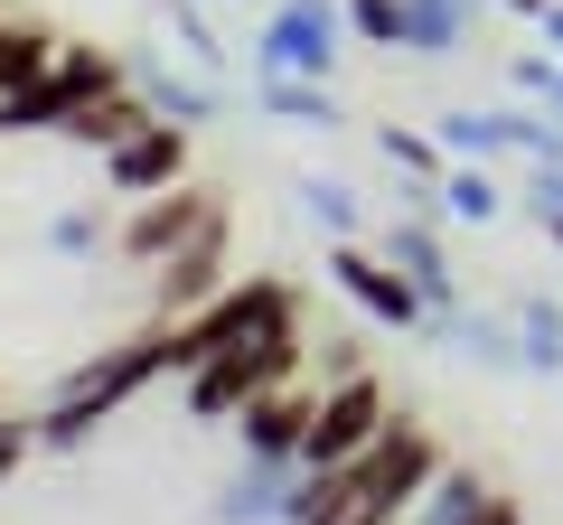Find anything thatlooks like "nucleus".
<instances>
[{"mask_svg": "<svg viewBox=\"0 0 563 525\" xmlns=\"http://www.w3.org/2000/svg\"><path fill=\"white\" fill-rule=\"evenodd\" d=\"M151 376H169V328H141V338H122V347H103V357H85L76 376H57V384H47V404L29 413V423H38V450H85Z\"/></svg>", "mask_w": 563, "mask_h": 525, "instance_id": "obj_1", "label": "nucleus"}, {"mask_svg": "<svg viewBox=\"0 0 563 525\" xmlns=\"http://www.w3.org/2000/svg\"><path fill=\"white\" fill-rule=\"evenodd\" d=\"M432 469H442V442L395 413L347 469H310V479H329V525H404L413 498L432 488Z\"/></svg>", "mask_w": 563, "mask_h": 525, "instance_id": "obj_2", "label": "nucleus"}, {"mask_svg": "<svg viewBox=\"0 0 563 525\" xmlns=\"http://www.w3.org/2000/svg\"><path fill=\"white\" fill-rule=\"evenodd\" d=\"M273 328H301V291L291 282H225L207 310H188L179 328H169V376H198L207 357H225V347H244V338H273Z\"/></svg>", "mask_w": 563, "mask_h": 525, "instance_id": "obj_3", "label": "nucleus"}, {"mask_svg": "<svg viewBox=\"0 0 563 525\" xmlns=\"http://www.w3.org/2000/svg\"><path fill=\"white\" fill-rule=\"evenodd\" d=\"M122 57L113 47H85V38H66L57 47V66H47L38 85H20V94L0 103V132L20 142V132H66V122L85 113V103H103V94H122Z\"/></svg>", "mask_w": 563, "mask_h": 525, "instance_id": "obj_4", "label": "nucleus"}, {"mask_svg": "<svg viewBox=\"0 0 563 525\" xmlns=\"http://www.w3.org/2000/svg\"><path fill=\"white\" fill-rule=\"evenodd\" d=\"M273 384H301V328H273V338H244L225 347V357H207L198 376H188V413L198 423H235L254 394H273Z\"/></svg>", "mask_w": 563, "mask_h": 525, "instance_id": "obj_5", "label": "nucleus"}, {"mask_svg": "<svg viewBox=\"0 0 563 525\" xmlns=\"http://www.w3.org/2000/svg\"><path fill=\"white\" fill-rule=\"evenodd\" d=\"M339 38H347V0H273L254 29V76H339Z\"/></svg>", "mask_w": 563, "mask_h": 525, "instance_id": "obj_6", "label": "nucleus"}, {"mask_svg": "<svg viewBox=\"0 0 563 525\" xmlns=\"http://www.w3.org/2000/svg\"><path fill=\"white\" fill-rule=\"evenodd\" d=\"M395 423V404H385V384L366 376H339V384H320V413H310V442H301V469H347L376 432Z\"/></svg>", "mask_w": 563, "mask_h": 525, "instance_id": "obj_7", "label": "nucleus"}, {"mask_svg": "<svg viewBox=\"0 0 563 525\" xmlns=\"http://www.w3.org/2000/svg\"><path fill=\"white\" fill-rule=\"evenodd\" d=\"M329 282H339V301H357L366 320L395 328V338H422V320H432V310H422V291L404 282L376 244H329Z\"/></svg>", "mask_w": 563, "mask_h": 525, "instance_id": "obj_8", "label": "nucleus"}, {"mask_svg": "<svg viewBox=\"0 0 563 525\" xmlns=\"http://www.w3.org/2000/svg\"><path fill=\"white\" fill-rule=\"evenodd\" d=\"M207 216H225V206H217V198H207V188H169V198H141V206H132V216H122V225H113V254H122V262H132V272H161V262H169V254H179V244H188V235H198V225H207Z\"/></svg>", "mask_w": 563, "mask_h": 525, "instance_id": "obj_9", "label": "nucleus"}, {"mask_svg": "<svg viewBox=\"0 0 563 525\" xmlns=\"http://www.w3.org/2000/svg\"><path fill=\"white\" fill-rule=\"evenodd\" d=\"M217 272H225V216H207L198 235H188L179 254H169L161 272H151V328H179L188 310H207V301L225 291Z\"/></svg>", "mask_w": 563, "mask_h": 525, "instance_id": "obj_10", "label": "nucleus"}, {"mask_svg": "<svg viewBox=\"0 0 563 525\" xmlns=\"http://www.w3.org/2000/svg\"><path fill=\"white\" fill-rule=\"evenodd\" d=\"M376 254L422 291V310H432V320H461V310H470L461 272H451V254H442V216H404V225H385ZM432 320H422V328H432Z\"/></svg>", "mask_w": 563, "mask_h": 525, "instance_id": "obj_11", "label": "nucleus"}, {"mask_svg": "<svg viewBox=\"0 0 563 525\" xmlns=\"http://www.w3.org/2000/svg\"><path fill=\"white\" fill-rule=\"evenodd\" d=\"M310 413H320V384H273L235 413V460H291L301 469V442H310Z\"/></svg>", "mask_w": 563, "mask_h": 525, "instance_id": "obj_12", "label": "nucleus"}, {"mask_svg": "<svg viewBox=\"0 0 563 525\" xmlns=\"http://www.w3.org/2000/svg\"><path fill=\"white\" fill-rule=\"evenodd\" d=\"M103 179H113V198H169V188H188V132L179 122H151V132H132L122 150H103Z\"/></svg>", "mask_w": 563, "mask_h": 525, "instance_id": "obj_13", "label": "nucleus"}, {"mask_svg": "<svg viewBox=\"0 0 563 525\" xmlns=\"http://www.w3.org/2000/svg\"><path fill=\"white\" fill-rule=\"evenodd\" d=\"M291 488H301L291 460H235V479L207 498V516H217V525H282V516H291Z\"/></svg>", "mask_w": 563, "mask_h": 525, "instance_id": "obj_14", "label": "nucleus"}, {"mask_svg": "<svg viewBox=\"0 0 563 525\" xmlns=\"http://www.w3.org/2000/svg\"><path fill=\"white\" fill-rule=\"evenodd\" d=\"M122 76H132V94L151 103L161 122H179V132L217 122V85L207 76H179V66H161V57H122Z\"/></svg>", "mask_w": 563, "mask_h": 525, "instance_id": "obj_15", "label": "nucleus"}, {"mask_svg": "<svg viewBox=\"0 0 563 525\" xmlns=\"http://www.w3.org/2000/svg\"><path fill=\"white\" fill-rule=\"evenodd\" d=\"M422 347H461L470 366L488 376H526V347H517V320H488V310H461V320H432Z\"/></svg>", "mask_w": 563, "mask_h": 525, "instance_id": "obj_16", "label": "nucleus"}, {"mask_svg": "<svg viewBox=\"0 0 563 525\" xmlns=\"http://www.w3.org/2000/svg\"><path fill=\"white\" fill-rule=\"evenodd\" d=\"M254 113L263 122H291V132H339L347 103L329 94V85H310V76H254Z\"/></svg>", "mask_w": 563, "mask_h": 525, "instance_id": "obj_17", "label": "nucleus"}, {"mask_svg": "<svg viewBox=\"0 0 563 525\" xmlns=\"http://www.w3.org/2000/svg\"><path fill=\"white\" fill-rule=\"evenodd\" d=\"M488 0H404V57H461Z\"/></svg>", "mask_w": 563, "mask_h": 525, "instance_id": "obj_18", "label": "nucleus"}, {"mask_svg": "<svg viewBox=\"0 0 563 525\" xmlns=\"http://www.w3.org/2000/svg\"><path fill=\"white\" fill-rule=\"evenodd\" d=\"M517 347H526V376L563 384V301H544V291H517Z\"/></svg>", "mask_w": 563, "mask_h": 525, "instance_id": "obj_19", "label": "nucleus"}, {"mask_svg": "<svg viewBox=\"0 0 563 525\" xmlns=\"http://www.w3.org/2000/svg\"><path fill=\"white\" fill-rule=\"evenodd\" d=\"M151 122H161V113H151V103H141L132 85H122V94L85 103V113L66 122V142H85V150H122V142H132V132H151Z\"/></svg>", "mask_w": 563, "mask_h": 525, "instance_id": "obj_20", "label": "nucleus"}, {"mask_svg": "<svg viewBox=\"0 0 563 525\" xmlns=\"http://www.w3.org/2000/svg\"><path fill=\"white\" fill-rule=\"evenodd\" d=\"M376 160H385V169H404L413 188H442V179H451L442 132H413V122H376Z\"/></svg>", "mask_w": 563, "mask_h": 525, "instance_id": "obj_21", "label": "nucleus"}, {"mask_svg": "<svg viewBox=\"0 0 563 525\" xmlns=\"http://www.w3.org/2000/svg\"><path fill=\"white\" fill-rule=\"evenodd\" d=\"M57 47H66V38H57L47 20H38V29H29V20H0V103L20 94V85H38L47 66H57Z\"/></svg>", "mask_w": 563, "mask_h": 525, "instance_id": "obj_22", "label": "nucleus"}, {"mask_svg": "<svg viewBox=\"0 0 563 525\" xmlns=\"http://www.w3.org/2000/svg\"><path fill=\"white\" fill-rule=\"evenodd\" d=\"M479 498H488V479H479V469L442 460V469H432V488L413 498V516H404V525H470V516H479Z\"/></svg>", "mask_w": 563, "mask_h": 525, "instance_id": "obj_23", "label": "nucleus"}, {"mask_svg": "<svg viewBox=\"0 0 563 525\" xmlns=\"http://www.w3.org/2000/svg\"><path fill=\"white\" fill-rule=\"evenodd\" d=\"M291 198L310 206V225H320L329 244H357V225H366V198H357L347 179H329V169H310V179L291 188Z\"/></svg>", "mask_w": 563, "mask_h": 525, "instance_id": "obj_24", "label": "nucleus"}, {"mask_svg": "<svg viewBox=\"0 0 563 525\" xmlns=\"http://www.w3.org/2000/svg\"><path fill=\"white\" fill-rule=\"evenodd\" d=\"M442 216H451V225H479V235H488V225L507 216V188L488 179L479 160H461V169H451V179H442Z\"/></svg>", "mask_w": 563, "mask_h": 525, "instance_id": "obj_25", "label": "nucleus"}, {"mask_svg": "<svg viewBox=\"0 0 563 525\" xmlns=\"http://www.w3.org/2000/svg\"><path fill=\"white\" fill-rule=\"evenodd\" d=\"M432 132H442V150H461V160H479V169L507 150V132H498V113H488V103H451Z\"/></svg>", "mask_w": 563, "mask_h": 525, "instance_id": "obj_26", "label": "nucleus"}, {"mask_svg": "<svg viewBox=\"0 0 563 525\" xmlns=\"http://www.w3.org/2000/svg\"><path fill=\"white\" fill-rule=\"evenodd\" d=\"M161 10H169V29H179L188 66H198V76H225V38L207 29V10H198V0H161Z\"/></svg>", "mask_w": 563, "mask_h": 525, "instance_id": "obj_27", "label": "nucleus"}, {"mask_svg": "<svg viewBox=\"0 0 563 525\" xmlns=\"http://www.w3.org/2000/svg\"><path fill=\"white\" fill-rule=\"evenodd\" d=\"M47 254H66V262L103 254V216L95 206H57V216H47Z\"/></svg>", "mask_w": 563, "mask_h": 525, "instance_id": "obj_28", "label": "nucleus"}, {"mask_svg": "<svg viewBox=\"0 0 563 525\" xmlns=\"http://www.w3.org/2000/svg\"><path fill=\"white\" fill-rule=\"evenodd\" d=\"M347 38H366V47H404V0H347Z\"/></svg>", "mask_w": 563, "mask_h": 525, "instance_id": "obj_29", "label": "nucleus"}, {"mask_svg": "<svg viewBox=\"0 0 563 525\" xmlns=\"http://www.w3.org/2000/svg\"><path fill=\"white\" fill-rule=\"evenodd\" d=\"M526 216H536V225L563 216V160H536V169H526Z\"/></svg>", "mask_w": 563, "mask_h": 525, "instance_id": "obj_30", "label": "nucleus"}, {"mask_svg": "<svg viewBox=\"0 0 563 525\" xmlns=\"http://www.w3.org/2000/svg\"><path fill=\"white\" fill-rule=\"evenodd\" d=\"M507 85L544 103V85H554V47H526V57H507Z\"/></svg>", "mask_w": 563, "mask_h": 525, "instance_id": "obj_31", "label": "nucleus"}, {"mask_svg": "<svg viewBox=\"0 0 563 525\" xmlns=\"http://www.w3.org/2000/svg\"><path fill=\"white\" fill-rule=\"evenodd\" d=\"M29 450H38V423H29V413H0V479H10Z\"/></svg>", "mask_w": 563, "mask_h": 525, "instance_id": "obj_32", "label": "nucleus"}, {"mask_svg": "<svg viewBox=\"0 0 563 525\" xmlns=\"http://www.w3.org/2000/svg\"><path fill=\"white\" fill-rule=\"evenodd\" d=\"M470 525H526V506L507 498V488H488V498H479V516H470Z\"/></svg>", "mask_w": 563, "mask_h": 525, "instance_id": "obj_33", "label": "nucleus"}, {"mask_svg": "<svg viewBox=\"0 0 563 525\" xmlns=\"http://www.w3.org/2000/svg\"><path fill=\"white\" fill-rule=\"evenodd\" d=\"M536 47H554V57H563V0H554V10L536 20Z\"/></svg>", "mask_w": 563, "mask_h": 525, "instance_id": "obj_34", "label": "nucleus"}, {"mask_svg": "<svg viewBox=\"0 0 563 525\" xmlns=\"http://www.w3.org/2000/svg\"><path fill=\"white\" fill-rule=\"evenodd\" d=\"M488 10H507V20H526V29H536L544 10H554V0H488Z\"/></svg>", "mask_w": 563, "mask_h": 525, "instance_id": "obj_35", "label": "nucleus"}, {"mask_svg": "<svg viewBox=\"0 0 563 525\" xmlns=\"http://www.w3.org/2000/svg\"><path fill=\"white\" fill-rule=\"evenodd\" d=\"M544 113H563V57H554V85H544Z\"/></svg>", "mask_w": 563, "mask_h": 525, "instance_id": "obj_36", "label": "nucleus"}, {"mask_svg": "<svg viewBox=\"0 0 563 525\" xmlns=\"http://www.w3.org/2000/svg\"><path fill=\"white\" fill-rule=\"evenodd\" d=\"M544 235H554V244H563V216H554V225H544Z\"/></svg>", "mask_w": 563, "mask_h": 525, "instance_id": "obj_37", "label": "nucleus"}, {"mask_svg": "<svg viewBox=\"0 0 563 525\" xmlns=\"http://www.w3.org/2000/svg\"><path fill=\"white\" fill-rule=\"evenodd\" d=\"M198 10H207V0H198Z\"/></svg>", "mask_w": 563, "mask_h": 525, "instance_id": "obj_38", "label": "nucleus"}]
</instances>
